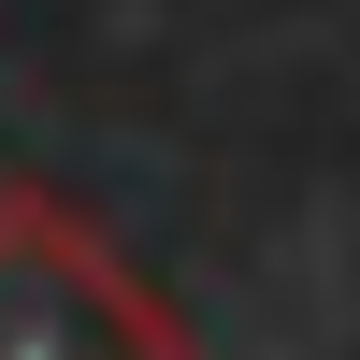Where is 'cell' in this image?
Wrapping results in <instances>:
<instances>
[{
  "instance_id": "1",
  "label": "cell",
  "mask_w": 360,
  "mask_h": 360,
  "mask_svg": "<svg viewBox=\"0 0 360 360\" xmlns=\"http://www.w3.org/2000/svg\"><path fill=\"white\" fill-rule=\"evenodd\" d=\"M0 360H202V317L44 173H0Z\"/></svg>"
}]
</instances>
